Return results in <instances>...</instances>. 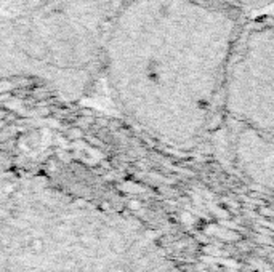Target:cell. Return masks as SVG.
Listing matches in <instances>:
<instances>
[{"label": "cell", "mask_w": 274, "mask_h": 272, "mask_svg": "<svg viewBox=\"0 0 274 272\" xmlns=\"http://www.w3.org/2000/svg\"><path fill=\"white\" fill-rule=\"evenodd\" d=\"M0 272H180L141 222L38 176L2 183Z\"/></svg>", "instance_id": "cell-2"}, {"label": "cell", "mask_w": 274, "mask_h": 272, "mask_svg": "<svg viewBox=\"0 0 274 272\" xmlns=\"http://www.w3.org/2000/svg\"><path fill=\"white\" fill-rule=\"evenodd\" d=\"M215 2L232 10L234 13L241 15L246 19L255 18L265 8L274 5V0H215Z\"/></svg>", "instance_id": "cell-6"}, {"label": "cell", "mask_w": 274, "mask_h": 272, "mask_svg": "<svg viewBox=\"0 0 274 272\" xmlns=\"http://www.w3.org/2000/svg\"><path fill=\"white\" fill-rule=\"evenodd\" d=\"M117 0H0V72L61 101H79L101 79Z\"/></svg>", "instance_id": "cell-3"}, {"label": "cell", "mask_w": 274, "mask_h": 272, "mask_svg": "<svg viewBox=\"0 0 274 272\" xmlns=\"http://www.w3.org/2000/svg\"><path fill=\"white\" fill-rule=\"evenodd\" d=\"M236 125L231 141L234 163L249 181L274 192V138L246 125Z\"/></svg>", "instance_id": "cell-5"}, {"label": "cell", "mask_w": 274, "mask_h": 272, "mask_svg": "<svg viewBox=\"0 0 274 272\" xmlns=\"http://www.w3.org/2000/svg\"><path fill=\"white\" fill-rule=\"evenodd\" d=\"M220 104L231 122L274 138V15L244 24Z\"/></svg>", "instance_id": "cell-4"}, {"label": "cell", "mask_w": 274, "mask_h": 272, "mask_svg": "<svg viewBox=\"0 0 274 272\" xmlns=\"http://www.w3.org/2000/svg\"><path fill=\"white\" fill-rule=\"evenodd\" d=\"M117 2H119V0H117Z\"/></svg>", "instance_id": "cell-7"}, {"label": "cell", "mask_w": 274, "mask_h": 272, "mask_svg": "<svg viewBox=\"0 0 274 272\" xmlns=\"http://www.w3.org/2000/svg\"><path fill=\"white\" fill-rule=\"evenodd\" d=\"M246 21L215 0H119L101 79L125 117L152 140L189 151L220 104Z\"/></svg>", "instance_id": "cell-1"}]
</instances>
